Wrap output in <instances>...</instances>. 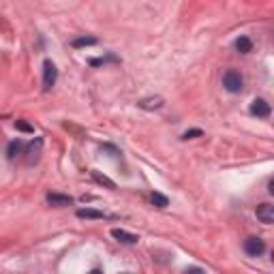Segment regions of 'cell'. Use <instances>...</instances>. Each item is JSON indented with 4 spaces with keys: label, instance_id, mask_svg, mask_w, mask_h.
Segmentation results:
<instances>
[{
    "label": "cell",
    "instance_id": "7a4b0ae2",
    "mask_svg": "<svg viewBox=\"0 0 274 274\" xmlns=\"http://www.w3.org/2000/svg\"><path fill=\"white\" fill-rule=\"evenodd\" d=\"M242 84H244V79L238 71H227V73L223 75V88L227 92H240Z\"/></svg>",
    "mask_w": 274,
    "mask_h": 274
},
{
    "label": "cell",
    "instance_id": "8fae6325",
    "mask_svg": "<svg viewBox=\"0 0 274 274\" xmlns=\"http://www.w3.org/2000/svg\"><path fill=\"white\" fill-rule=\"evenodd\" d=\"M92 178H95L97 184L105 186V189H110V191H116V182H114V180H110L107 176H103L101 171H92Z\"/></svg>",
    "mask_w": 274,
    "mask_h": 274
},
{
    "label": "cell",
    "instance_id": "7c38bea8",
    "mask_svg": "<svg viewBox=\"0 0 274 274\" xmlns=\"http://www.w3.org/2000/svg\"><path fill=\"white\" fill-rule=\"evenodd\" d=\"M236 49L240 54H249L251 49H253V41H251L249 37H238L236 39Z\"/></svg>",
    "mask_w": 274,
    "mask_h": 274
},
{
    "label": "cell",
    "instance_id": "e0dca14e",
    "mask_svg": "<svg viewBox=\"0 0 274 274\" xmlns=\"http://www.w3.org/2000/svg\"><path fill=\"white\" fill-rule=\"evenodd\" d=\"M15 127L19 129V131H24V133H32V131H34V129H32L30 125H28V122H24V120H17V122H15Z\"/></svg>",
    "mask_w": 274,
    "mask_h": 274
},
{
    "label": "cell",
    "instance_id": "2e32d148",
    "mask_svg": "<svg viewBox=\"0 0 274 274\" xmlns=\"http://www.w3.org/2000/svg\"><path fill=\"white\" fill-rule=\"evenodd\" d=\"M201 135H204V131H201V129H191V131L182 133V139H193V137H201Z\"/></svg>",
    "mask_w": 274,
    "mask_h": 274
},
{
    "label": "cell",
    "instance_id": "6da1fadb",
    "mask_svg": "<svg viewBox=\"0 0 274 274\" xmlns=\"http://www.w3.org/2000/svg\"><path fill=\"white\" fill-rule=\"evenodd\" d=\"M56 79H58V69L52 60L43 62V90H52L56 86Z\"/></svg>",
    "mask_w": 274,
    "mask_h": 274
},
{
    "label": "cell",
    "instance_id": "52a82bcc",
    "mask_svg": "<svg viewBox=\"0 0 274 274\" xmlns=\"http://www.w3.org/2000/svg\"><path fill=\"white\" fill-rule=\"evenodd\" d=\"M257 219L262 221L264 225H272V223H274V206L272 204L257 206Z\"/></svg>",
    "mask_w": 274,
    "mask_h": 274
},
{
    "label": "cell",
    "instance_id": "30bf717a",
    "mask_svg": "<svg viewBox=\"0 0 274 274\" xmlns=\"http://www.w3.org/2000/svg\"><path fill=\"white\" fill-rule=\"evenodd\" d=\"M24 148H26V143L21 141V139H13V141L9 143V148H6V156H9V158H15L17 154L24 152Z\"/></svg>",
    "mask_w": 274,
    "mask_h": 274
},
{
    "label": "cell",
    "instance_id": "8992f818",
    "mask_svg": "<svg viewBox=\"0 0 274 274\" xmlns=\"http://www.w3.org/2000/svg\"><path fill=\"white\" fill-rule=\"evenodd\" d=\"M112 238H116L118 242L122 244H137L139 242V236L137 234H131V232H127V229H112Z\"/></svg>",
    "mask_w": 274,
    "mask_h": 274
},
{
    "label": "cell",
    "instance_id": "5bb4252c",
    "mask_svg": "<svg viewBox=\"0 0 274 274\" xmlns=\"http://www.w3.org/2000/svg\"><path fill=\"white\" fill-rule=\"evenodd\" d=\"M73 47H88V45H97V39L95 37H77L71 41Z\"/></svg>",
    "mask_w": 274,
    "mask_h": 274
},
{
    "label": "cell",
    "instance_id": "3957f363",
    "mask_svg": "<svg viewBox=\"0 0 274 274\" xmlns=\"http://www.w3.org/2000/svg\"><path fill=\"white\" fill-rule=\"evenodd\" d=\"M244 251H247V255L251 257H259L266 251V242L262 240V238H247L244 240Z\"/></svg>",
    "mask_w": 274,
    "mask_h": 274
},
{
    "label": "cell",
    "instance_id": "277c9868",
    "mask_svg": "<svg viewBox=\"0 0 274 274\" xmlns=\"http://www.w3.org/2000/svg\"><path fill=\"white\" fill-rule=\"evenodd\" d=\"M47 204L54 206V208H64V206H71L73 204V197L71 195H62V193H47Z\"/></svg>",
    "mask_w": 274,
    "mask_h": 274
},
{
    "label": "cell",
    "instance_id": "4fadbf2b",
    "mask_svg": "<svg viewBox=\"0 0 274 274\" xmlns=\"http://www.w3.org/2000/svg\"><path fill=\"white\" fill-rule=\"evenodd\" d=\"M150 201H152V204L156 206V208H167L169 206V199L163 195V193H150Z\"/></svg>",
    "mask_w": 274,
    "mask_h": 274
},
{
    "label": "cell",
    "instance_id": "9a60e30c",
    "mask_svg": "<svg viewBox=\"0 0 274 274\" xmlns=\"http://www.w3.org/2000/svg\"><path fill=\"white\" fill-rule=\"evenodd\" d=\"M107 62H120V58H118V56H114V54H110V56H105V58H92L90 60L92 67H101V64H107Z\"/></svg>",
    "mask_w": 274,
    "mask_h": 274
},
{
    "label": "cell",
    "instance_id": "ba28073f",
    "mask_svg": "<svg viewBox=\"0 0 274 274\" xmlns=\"http://www.w3.org/2000/svg\"><path fill=\"white\" fill-rule=\"evenodd\" d=\"M141 110H161L163 107V97H148V99H141L139 103Z\"/></svg>",
    "mask_w": 274,
    "mask_h": 274
},
{
    "label": "cell",
    "instance_id": "5b68a950",
    "mask_svg": "<svg viewBox=\"0 0 274 274\" xmlns=\"http://www.w3.org/2000/svg\"><path fill=\"white\" fill-rule=\"evenodd\" d=\"M251 114L257 118H268L270 116V105H268V101H264V99H255L253 103H251Z\"/></svg>",
    "mask_w": 274,
    "mask_h": 274
},
{
    "label": "cell",
    "instance_id": "9c48e42d",
    "mask_svg": "<svg viewBox=\"0 0 274 274\" xmlns=\"http://www.w3.org/2000/svg\"><path fill=\"white\" fill-rule=\"evenodd\" d=\"M75 214L77 219H105V214L101 210H95V208H79Z\"/></svg>",
    "mask_w": 274,
    "mask_h": 274
}]
</instances>
